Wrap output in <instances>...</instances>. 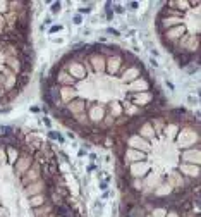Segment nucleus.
Wrapping results in <instances>:
<instances>
[{
	"mask_svg": "<svg viewBox=\"0 0 201 217\" xmlns=\"http://www.w3.org/2000/svg\"><path fill=\"white\" fill-rule=\"evenodd\" d=\"M108 33L115 34V36H119V31H117V29H114V28H108Z\"/></svg>",
	"mask_w": 201,
	"mask_h": 217,
	"instance_id": "nucleus-4",
	"label": "nucleus"
},
{
	"mask_svg": "<svg viewBox=\"0 0 201 217\" xmlns=\"http://www.w3.org/2000/svg\"><path fill=\"white\" fill-rule=\"evenodd\" d=\"M100 190H107V183H101L100 184Z\"/></svg>",
	"mask_w": 201,
	"mask_h": 217,
	"instance_id": "nucleus-9",
	"label": "nucleus"
},
{
	"mask_svg": "<svg viewBox=\"0 0 201 217\" xmlns=\"http://www.w3.org/2000/svg\"><path fill=\"white\" fill-rule=\"evenodd\" d=\"M74 24H81V17H79V16H76V17H74Z\"/></svg>",
	"mask_w": 201,
	"mask_h": 217,
	"instance_id": "nucleus-6",
	"label": "nucleus"
},
{
	"mask_svg": "<svg viewBox=\"0 0 201 217\" xmlns=\"http://www.w3.org/2000/svg\"><path fill=\"white\" fill-rule=\"evenodd\" d=\"M50 138H53V140H60V141H62V136L57 135L55 131H50Z\"/></svg>",
	"mask_w": 201,
	"mask_h": 217,
	"instance_id": "nucleus-3",
	"label": "nucleus"
},
{
	"mask_svg": "<svg viewBox=\"0 0 201 217\" xmlns=\"http://www.w3.org/2000/svg\"><path fill=\"white\" fill-rule=\"evenodd\" d=\"M60 7H62L60 4H53V5H52V12H53V14H57V12H60Z\"/></svg>",
	"mask_w": 201,
	"mask_h": 217,
	"instance_id": "nucleus-2",
	"label": "nucleus"
},
{
	"mask_svg": "<svg viewBox=\"0 0 201 217\" xmlns=\"http://www.w3.org/2000/svg\"><path fill=\"white\" fill-rule=\"evenodd\" d=\"M79 10H81V12H83V14H84V12H86V14H88V12H90V7H83V9H79Z\"/></svg>",
	"mask_w": 201,
	"mask_h": 217,
	"instance_id": "nucleus-7",
	"label": "nucleus"
},
{
	"mask_svg": "<svg viewBox=\"0 0 201 217\" xmlns=\"http://www.w3.org/2000/svg\"><path fill=\"white\" fill-rule=\"evenodd\" d=\"M60 28H62V26H53V28H52V33H53V31H58Z\"/></svg>",
	"mask_w": 201,
	"mask_h": 217,
	"instance_id": "nucleus-8",
	"label": "nucleus"
},
{
	"mask_svg": "<svg viewBox=\"0 0 201 217\" xmlns=\"http://www.w3.org/2000/svg\"><path fill=\"white\" fill-rule=\"evenodd\" d=\"M115 10H117V12H119V14H122V12H124V9H122V7H120V5H115Z\"/></svg>",
	"mask_w": 201,
	"mask_h": 217,
	"instance_id": "nucleus-5",
	"label": "nucleus"
},
{
	"mask_svg": "<svg viewBox=\"0 0 201 217\" xmlns=\"http://www.w3.org/2000/svg\"><path fill=\"white\" fill-rule=\"evenodd\" d=\"M95 217H100L101 215V208H103V203L100 202V200H96V203H95Z\"/></svg>",
	"mask_w": 201,
	"mask_h": 217,
	"instance_id": "nucleus-1",
	"label": "nucleus"
}]
</instances>
